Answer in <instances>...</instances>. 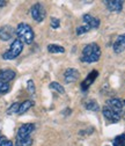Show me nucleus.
I'll list each match as a JSON object with an SVG mask.
<instances>
[{
	"label": "nucleus",
	"mask_w": 125,
	"mask_h": 146,
	"mask_svg": "<svg viewBox=\"0 0 125 146\" xmlns=\"http://www.w3.org/2000/svg\"><path fill=\"white\" fill-rule=\"evenodd\" d=\"M19 108H20V103H13L8 109H7V114L11 115V114H17V111H19Z\"/></svg>",
	"instance_id": "nucleus-22"
},
{
	"label": "nucleus",
	"mask_w": 125,
	"mask_h": 146,
	"mask_svg": "<svg viewBox=\"0 0 125 146\" xmlns=\"http://www.w3.org/2000/svg\"><path fill=\"white\" fill-rule=\"evenodd\" d=\"M104 4L109 11L116 13H119L123 8V1H120V0H108V1H104Z\"/></svg>",
	"instance_id": "nucleus-11"
},
{
	"label": "nucleus",
	"mask_w": 125,
	"mask_h": 146,
	"mask_svg": "<svg viewBox=\"0 0 125 146\" xmlns=\"http://www.w3.org/2000/svg\"><path fill=\"white\" fill-rule=\"evenodd\" d=\"M114 146H125V135H119L114 139Z\"/></svg>",
	"instance_id": "nucleus-19"
},
{
	"label": "nucleus",
	"mask_w": 125,
	"mask_h": 146,
	"mask_svg": "<svg viewBox=\"0 0 125 146\" xmlns=\"http://www.w3.org/2000/svg\"><path fill=\"white\" fill-rule=\"evenodd\" d=\"M15 34V30L13 27L11 26H4L0 28V40H3V41H9L12 40V37L14 36Z\"/></svg>",
	"instance_id": "nucleus-8"
},
{
	"label": "nucleus",
	"mask_w": 125,
	"mask_h": 146,
	"mask_svg": "<svg viewBox=\"0 0 125 146\" xmlns=\"http://www.w3.org/2000/svg\"><path fill=\"white\" fill-rule=\"evenodd\" d=\"M30 13H31L32 19L36 21V22H42V21L45 19V15H46L45 8H44L43 5L40 4V3L32 5V7H31V9H30Z\"/></svg>",
	"instance_id": "nucleus-4"
},
{
	"label": "nucleus",
	"mask_w": 125,
	"mask_h": 146,
	"mask_svg": "<svg viewBox=\"0 0 125 146\" xmlns=\"http://www.w3.org/2000/svg\"><path fill=\"white\" fill-rule=\"evenodd\" d=\"M101 57V49L96 43L87 44L81 54V62L83 63H95Z\"/></svg>",
	"instance_id": "nucleus-1"
},
{
	"label": "nucleus",
	"mask_w": 125,
	"mask_h": 146,
	"mask_svg": "<svg viewBox=\"0 0 125 146\" xmlns=\"http://www.w3.org/2000/svg\"><path fill=\"white\" fill-rule=\"evenodd\" d=\"M64 78H65V82L67 84H72V82H75L79 78H80V73L77 68H67L65 71V74H64Z\"/></svg>",
	"instance_id": "nucleus-7"
},
{
	"label": "nucleus",
	"mask_w": 125,
	"mask_h": 146,
	"mask_svg": "<svg viewBox=\"0 0 125 146\" xmlns=\"http://www.w3.org/2000/svg\"><path fill=\"white\" fill-rule=\"evenodd\" d=\"M32 106H34V102H32V101H30V100H27V101H24V102L20 103V108H19V111H17V114H20V115L24 114L26 111H28V110H29V109H30Z\"/></svg>",
	"instance_id": "nucleus-15"
},
{
	"label": "nucleus",
	"mask_w": 125,
	"mask_h": 146,
	"mask_svg": "<svg viewBox=\"0 0 125 146\" xmlns=\"http://www.w3.org/2000/svg\"><path fill=\"white\" fill-rule=\"evenodd\" d=\"M83 22L89 29H97L100 27V20H97L96 17L89 15V14L83 15Z\"/></svg>",
	"instance_id": "nucleus-10"
},
{
	"label": "nucleus",
	"mask_w": 125,
	"mask_h": 146,
	"mask_svg": "<svg viewBox=\"0 0 125 146\" xmlns=\"http://www.w3.org/2000/svg\"><path fill=\"white\" fill-rule=\"evenodd\" d=\"M6 4H7V1H1V0H0V7L6 6Z\"/></svg>",
	"instance_id": "nucleus-27"
},
{
	"label": "nucleus",
	"mask_w": 125,
	"mask_h": 146,
	"mask_svg": "<svg viewBox=\"0 0 125 146\" xmlns=\"http://www.w3.org/2000/svg\"><path fill=\"white\" fill-rule=\"evenodd\" d=\"M15 34L17 36V40H20L22 43H26V44H31L35 37L32 28L27 23L17 25L15 29Z\"/></svg>",
	"instance_id": "nucleus-2"
},
{
	"label": "nucleus",
	"mask_w": 125,
	"mask_h": 146,
	"mask_svg": "<svg viewBox=\"0 0 125 146\" xmlns=\"http://www.w3.org/2000/svg\"><path fill=\"white\" fill-rule=\"evenodd\" d=\"M91 29H89L86 25L85 26H81V27H78L77 28V34L78 35H82V34H85V33H87V31H89Z\"/></svg>",
	"instance_id": "nucleus-25"
},
{
	"label": "nucleus",
	"mask_w": 125,
	"mask_h": 146,
	"mask_svg": "<svg viewBox=\"0 0 125 146\" xmlns=\"http://www.w3.org/2000/svg\"><path fill=\"white\" fill-rule=\"evenodd\" d=\"M59 26H60V21L57 17H51V27L53 29H57V28H59Z\"/></svg>",
	"instance_id": "nucleus-24"
},
{
	"label": "nucleus",
	"mask_w": 125,
	"mask_h": 146,
	"mask_svg": "<svg viewBox=\"0 0 125 146\" xmlns=\"http://www.w3.org/2000/svg\"><path fill=\"white\" fill-rule=\"evenodd\" d=\"M106 106H108L109 108H111L112 110L116 114H118L120 117L125 113V106L119 99H115V98L114 99H109L108 101H106Z\"/></svg>",
	"instance_id": "nucleus-5"
},
{
	"label": "nucleus",
	"mask_w": 125,
	"mask_h": 146,
	"mask_svg": "<svg viewBox=\"0 0 125 146\" xmlns=\"http://www.w3.org/2000/svg\"><path fill=\"white\" fill-rule=\"evenodd\" d=\"M34 130H35V125L31 124V123H27V124L21 125L20 129L17 130L16 139H24V138L30 137V133H31Z\"/></svg>",
	"instance_id": "nucleus-6"
},
{
	"label": "nucleus",
	"mask_w": 125,
	"mask_h": 146,
	"mask_svg": "<svg viewBox=\"0 0 125 146\" xmlns=\"http://www.w3.org/2000/svg\"><path fill=\"white\" fill-rule=\"evenodd\" d=\"M27 85H28V92L30 94H34L35 93V84H34V81L32 80H29Z\"/></svg>",
	"instance_id": "nucleus-26"
},
{
	"label": "nucleus",
	"mask_w": 125,
	"mask_h": 146,
	"mask_svg": "<svg viewBox=\"0 0 125 146\" xmlns=\"http://www.w3.org/2000/svg\"><path fill=\"white\" fill-rule=\"evenodd\" d=\"M22 50H23V43H22L20 40H17V38H16V40L12 43L9 50H7V51L3 54V58L6 59V60L15 59V58L22 52Z\"/></svg>",
	"instance_id": "nucleus-3"
},
{
	"label": "nucleus",
	"mask_w": 125,
	"mask_h": 146,
	"mask_svg": "<svg viewBox=\"0 0 125 146\" xmlns=\"http://www.w3.org/2000/svg\"><path fill=\"white\" fill-rule=\"evenodd\" d=\"M97 77V72L96 71H93L92 73H91V74H88L87 76V78H86V80L81 84V87H82V89L83 90H86L89 86H91L92 84H93V81L95 80V78Z\"/></svg>",
	"instance_id": "nucleus-14"
},
{
	"label": "nucleus",
	"mask_w": 125,
	"mask_h": 146,
	"mask_svg": "<svg viewBox=\"0 0 125 146\" xmlns=\"http://www.w3.org/2000/svg\"><path fill=\"white\" fill-rule=\"evenodd\" d=\"M16 76V73L13 70H4L0 72V80L4 82H9L12 81Z\"/></svg>",
	"instance_id": "nucleus-13"
},
{
	"label": "nucleus",
	"mask_w": 125,
	"mask_h": 146,
	"mask_svg": "<svg viewBox=\"0 0 125 146\" xmlns=\"http://www.w3.org/2000/svg\"><path fill=\"white\" fill-rule=\"evenodd\" d=\"M50 88L53 89V90H56V92H58V93H60V94H64L65 93V89L58 82H51L50 84Z\"/></svg>",
	"instance_id": "nucleus-20"
},
{
	"label": "nucleus",
	"mask_w": 125,
	"mask_h": 146,
	"mask_svg": "<svg viewBox=\"0 0 125 146\" xmlns=\"http://www.w3.org/2000/svg\"><path fill=\"white\" fill-rule=\"evenodd\" d=\"M0 146H13V143L4 136H0Z\"/></svg>",
	"instance_id": "nucleus-23"
},
{
	"label": "nucleus",
	"mask_w": 125,
	"mask_h": 146,
	"mask_svg": "<svg viewBox=\"0 0 125 146\" xmlns=\"http://www.w3.org/2000/svg\"><path fill=\"white\" fill-rule=\"evenodd\" d=\"M102 113H103L104 117L108 119V121H110V122H118V121L120 119V116H119L118 114H116V113L112 110V109L109 108L108 106H104V107H103Z\"/></svg>",
	"instance_id": "nucleus-9"
},
{
	"label": "nucleus",
	"mask_w": 125,
	"mask_h": 146,
	"mask_svg": "<svg viewBox=\"0 0 125 146\" xmlns=\"http://www.w3.org/2000/svg\"><path fill=\"white\" fill-rule=\"evenodd\" d=\"M48 50L51 53H64L65 49L60 45H56V44H49L48 45Z\"/></svg>",
	"instance_id": "nucleus-16"
},
{
	"label": "nucleus",
	"mask_w": 125,
	"mask_h": 146,
	"mask_svg": "<svg viewBox=\"0 0 125 146\" xmlns=\"http://www.w3.org/2000/svg\"><path fill=\"white\" fill-rule=\"evenodd\" d=\"M125 50V35H120L114 43V51L116 53H120Z\"/></svg>",
	"instance_id": "nucleus-12"
},
{
	"label": "nucleus",
	"mask_w": 125,
	"mask_h": 146,
	"mask_svg": "<svg viewBox=\"0 0 125 146\" xmlns=\"http://www.w3.org/2000/svg\"><path fill=\"white\" fill-rule=\"evenodd\" d=\"M9 89H11V87H9V84L8 82H4V81L0 80V94L8 93Z\"/></svg>",
	"instance_id": "nucleus-21"
},
{
	"label": "nucleus",
	"mask_w": 125,
	"mask_h": 146,
	"mask_svg": "<svg viewBox=\"0 0 125 146\" xmlns=\"http://www.w3.org/2000/svg\"><path fill=\"white\" fill-rule=\"evenodd\" d=\"M86 108L88 109V110H92V111H97L99 110V104L96 101L94 100H89L86 104Z\"/></svg>",
	"instance_id": "nucleus-18"
},
{
	"label": "nucleus",
	"mask_w": 125,
	"mask_h": 146,
	"mask_svg": "<svg viewBox=\"0 0 125 146\" xmlns=\"http://www.w3.org/2000/svg\"><path fill=\"white\" fill-rule=\"evenodd\" d=\"M32 145V139L30 137L24 138V139H16L15 146H31Z\"/></svg>",
	"instance_id": "nucleus-17"
},
{
	"label": "nucleus",
	"mask_w": 125,
	"mask_h": 146,
	"mask_svg": "<svg viewBox=\"0 0 125 146\" xmlns=\"http://www.w3.org/2000/svg\"><path fill=\"white\" fill-rule=\"evenodd\" d=\"M124 104H125V101H124Z\"/></svg>",
	"instance_id": "nucleus-28"
}]
</instances>
